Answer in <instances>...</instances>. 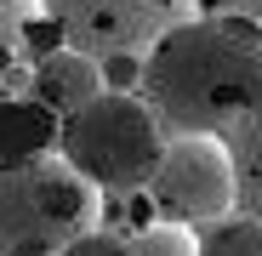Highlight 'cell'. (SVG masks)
I'll use <instances>...</instances> for the list:
<instances>
[{
    "instance_id": "cell-4",
    "label": "cell",
    "mask_w": 262,
    "mask_h": 256,
    "mask_svg": "<svg viewBox=\"0 0 262 256\" xmlns=\"http://www.w3.org/2000/svg\"><path fill=\"white\" fill-rule=\"evenodd\" d=\"M46 23L69 52L85 57H137L171 29L200 17V0H40Z\"/></svg>"
},
{
    "instance_id": "cell-3",
    "label": "cell",
    "mask_w": 262,
    "mask_h": 256,
    "mask_svg": "<svg viewBox=\"0 0 262 256\" xmlns=\"http://www.w3.org/2000/svg\"><path fill=\"white\" fill-rule=\"evenodd\" d=\"M160 148V120L131 91H103L57 125V159L92 188H143Z\"/></svg>"
},
{
    "instance_id": "cell-9",
    "label": "cell",
    "mask_w": 262,
    "mask_h": 256,
    "mask_svg": "<svg viewBox=\"0 0 262 256\" xmlns=\"http://www.w3.org/2000/svg\"><path fill=\"white\" fill-rule=\"evenodd\" d=\"M200 256H262V222L256 217H223L200 234Z\"/></svg>"
},
{
    "instance_id": "cell-6",
    "label": "cell",
    "mask_w": 262,
    "mask_h": 256,
    "mask_svg": "<svg viewBox=\"0 0 262 256\" xmlns=\"http://www.w3.org/2000/svg\"><path fill=\"white\" fill-rule=\"evenodd\" d=\"M29 103H40L46 114H74L85 103H97L103 97V68L97 57H85V52H69V46H52L46 57H34V74H29Z\"/></svg>"
},
{
    "instance_id": "cell-11",
    "label": "cell",
    "mask_w": 262,
    "mask_h": 256,
    "mask_svg": "<svg viewBox=\"0 0 262 256\" xmlns=\"http://www.w3.org/2000/svg\"><path fill=\"white\" fill-rule=\"evenodd\" d=\"M34 23H46V6L40 0H0V34H23Z\"/></svg>"
},
{
    "instance_id": "cell-5",
    "label": "cell",
    "mask_w": 262,
    "mask_h": 256,
    "mask_svg": "<svg viewBox=\"0 0 262 256\" xmlns=\"http://www.w3.org/2000/svg\"><path fill=\"white\" fill-rule=\"evenodd\" d=\"M148 205L165 211L177 228L223 222L239 205L228 143L223 137H177V143H165L154 171H148Z\"/></svg>"
},
{
    "instance_id": "cell-8",
    "label": "cell",
    "mask_w": 262,
    "mask_h": 256,
    "mask_svg": "<svg viewBox=\"0 0 262 256\" xmlns=\"http://www.w3.org/2000/svg\"><path fill=\"white\" fill-rule=\"evenodd\" d=\"M228 159H234V188H239L245 217L262 222V108H256L245 125H234V148H228Z\"/></svg>"
},
{
    "instance_id": "cell-10",
    "label": "cell",
    "mask_w": 262,
    "mask_h": 256,
    "mask_svg": "<svg viewBox=\"0 0 262 256\" xmlns=\"http://www.w3.org/2000/svg\"><path fill=\"white\" fill-rule=\"evenodd\" d=\"M131 256H200V234L177 222H148L131 239Z\"/></svg>"
},
{
    "instance_id": "cell-12",
    "label": "cell",
    "mask_w": 262,
    "mask_h": 256,
    "mask_svg": "<svg viewBox=\"0 0 262 256\" xmlns=\"http://www.w3.org/2000/svg\"><path fill=\"white\" fill-rule=\"evenodd\" d=\"M63 256H131V239H114V234H97L92 228V234H80Z\"/></svg>"
},
{
    "instance_id": "cell-13",
    "label": "cell",
    "mask_w": 262,
    "mask_h": 256,
    "mask_svg": "<svg viewBox=\"0 0 262 256\" xmlns=\"http://www.w3.org/2000/svg\"><path fill=\"white\" fill-rule=\"evenodd\" d=\"M97 68H103V91H125V85L143 74V57H103Z\"/></svg>"
},
{
    "instance_id": "cell-2",
    "label": "cell",
    "mask_w": 262,
    "mask_h": 256,
    "mask_svg": "<svg viewBox=\"0 0 262 256\" xmlns=\"http://www.w3.org/2000/svg\"><path fill=\"white\" fill-rule=\"evenodd\" d=\"M97 188L80 182L57 154L0 165V256H63L97 228Z\"/></svg>"
},
{
    "instance_id": "cell-1",
    "label": "cell",
    "mask_w": 262,
    "mask_h": 256,
    "mask_svg": "<svg viewBox=\"0 0 262 256\" xmlns=\"http://www.w3.org/2000/svg\"><path fill=\"white\" fill-rule=\"evenodd\" d=\"M148 114L177 137H216L262 108V23L239 12L188 17L148 46L143 63Z\"/></svg>"
},
{
    "instance_id": "cell-14",
    "label": "cell",
    "mask_w": 262,
    "mask_h": 256,
    "mask_svg": "<svg viewBox=\"0 0 262 256\" xmlns=\"http://www.w3.org/2000/svg\"><path fill=\"white\" fill-rule=\"evenodd\" d=\"M17 63V34H0V74Z\"/></svg>"
},
{
    "instance_id": "cell-7",
    "label": "cell",
    "mask_w": 262,
    "mask_h": 256,
    "mask_svg": "<svg viewBox=\"0 0 262 256\" xmlns=\"http://www.w3.org/2000/svg\"><path fill=\"white\" fill-rule=\"evenodd\" d=\"M52 137H57V125H52V114L40 108V103H29V97L0 103V165L40 159V154L52 148Z\"/></svg>"
}]
</instances>
